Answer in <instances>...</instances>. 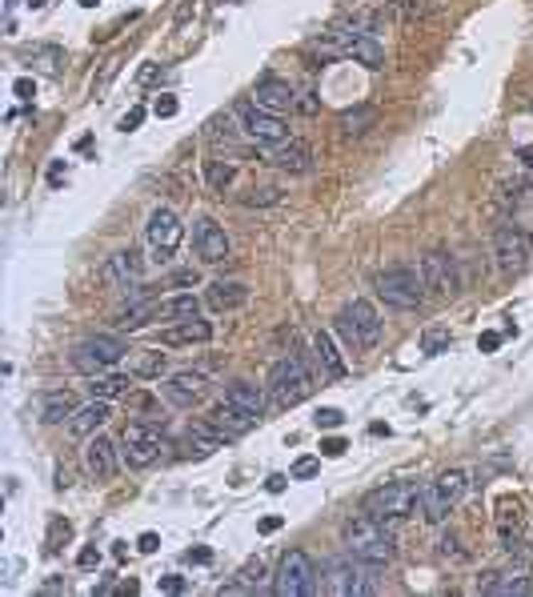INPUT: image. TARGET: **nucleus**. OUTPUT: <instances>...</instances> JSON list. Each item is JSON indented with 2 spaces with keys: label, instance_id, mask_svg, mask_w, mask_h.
I'll return each instance as SVG.
<instances>
[{
  "label": "nucleus",
  "instance_id": "f257e3e1",
  "mask_svg": "<svg viewBox=\"0 0 533 597\" xmlns=\"http://www.w3.org/2000/svg\"><path fill=\"white\" fill-rule=\"evenodd\" d=\"M341 537H345V549L353 553V557H361V561L369 565H389L393 561V553H397V542H393V533L385 529V521L377 517H349L341 525Z\"/></svg>",
  "mask_w": 533,
  "mask_h": 597
},
{
  "label": "nucleus",
  "instance_id": "f03ea898",
  "mask_svg": "<svg viewBox=\"0 0 533 597\" xmlns=\"http://www.w3.org/2000/svg\"><path fill=\"white\" fill-rule=\"evenodd\" d=\"M421 505H425V485H417V481H389V485L365 493L361 513H369L377 521H401V517L421 513Z\"/></svg>",
  "mask_w": 533,
  "mask_h": 597
},
{
  "label": "nucleus",
  "instance_id": "7ed1b4c3",
  "mask_svg": "<svg viewBox=\"0 0 533 597\" xmlns=\"http://www.w3.org/2000/svg\"><path fill=\"white\" fill-rule=\"evenodd\" d=\"M333 329L337 337L345 341V349H377L381 345V333H385V321L377 317V309L369 305V301H349L341 313L333 317Z\"/></svg>",
  "mask_w": 533,
  "mask_h": 597
},
{
  "label": "nucleus",
  "instance_id": "20e7f679",
  "mask_svg": "<svg viewBox=\"0 0 533 597\" xmlns=\"http://www.w3.org/2000/svg\"><path fill=\"white\" fill-rule=\"evenodd\" d=\"M325 577V593L337 597H361V593H377V565L361 561V557H329L321 569Z\"/></svg>",
  "mask_w": 533,
  "mask_h": 597
},
{
  "label": "nucleus",
  "instance_id": "39448f33",
  "mask_svg": "<svg viewBox=\"0 0 533 597\" xmlns=\"http://www.w3.org/2000/svg\"><path fill=\"white\" fill-rule=\"evenodd\" d=\"M313 393V373L305 369L301 357H281L277 365L269 369V397L277 401L281 409H293Z\"/></svg>",
  "mask_w": 533,
  "mask_h": 597
},
{
  "label": "nucleus",
  "instance_id": "423d86ee",
  "mask_svg": "<svg viewBox=\"0 0 533 597\" xmlns=\"http://www.w3.org/2000/svg\"><path fill=\"white\" fill-rule=\"evenodd\" d=\"M377 297L393 309H421L425 301V276L409 265H393L377 276Z\"/></svg>",
  "mask_w": 533,
  "mask_h": 597
},
{
  "label": "nucleus",
  "instance_id": "0eeeda50",
  "mask_svg": "<svg viewBox=\"0 0 533 597\" xmlns=\"http://www.w3.org/2000/svg\"><path fill=\"white\" fill-rule=\"evenodd\" d=\"M233 117H237V124H241V133L249 136V141H257V144L277 149V144L289 141V129H285V121H281L277 112L261 109L257 100H241V104L233 109Z\"/></svg>",
  "mask_w": 533,
  "mask_h": 597
},
{
  "label": "nucleus",
  "instance_id": "6e6552de",
  "mask_svg": "<svg viewBox=\"0 0 533 597\" xmlns=\"http://www.w3.org/2000/svg\"><path fill=\"white\" fill-rule=\"evenodd\" d=\"M129 353V345L121 341V337H112V333H97V337H89V341H80L77 349H72V369L77 373H104V369H112L121 357Z\"/></svg>",
  "mask_w": 533,
  "mask_h": 597
},
{
  "label": "nucleus",
  "instance_id": "1a4fd4ad",
  "mask_svg": "<svg viewBox=\"0 0 533 597\" xmlns=\"http://www.w3.org/2000/svg\"><path fill=\"white\" fill-rule=\"evenodd\" d=\"M465 489H469V477L461 473V469H445L434 485L425 489V505H421L425 521H429V525H441V521L449 517V509L461 505Z\"/></svg>",
  "mask_w": 533,
  "mask_h": 597
},
{
  "label": "nucleus",
  "instance_id": "9d476101",
  "mask_svg": "<svg viewBox=\"0 0 533 597\" xmlns=\"http://www.w3.org/2000/svg\"><path fill=\"white\" fill-rule=\"evenodd\" d=\"M273 593L277 597H309V593H317V569H313L309 553L289 549L285 557H281Z\"/></svg>",
  "mask_w": 533,
  "mask_h": 597
},
{
  "label": "nucleus",
  "instance_id": "9b49d317",
  "mask_svg": "<svg viewBox=\"0 0 533 597\" xmlns=\"http://www.w3.org/2000/svg\"><path fill=\"white\" fill-rule=\"evenodd\" d=\"M121 457L124 465H133V469H149V465L161 457V449H165V441H161V429L156 425H149V421H133L129 429H124L121 437Z\"/></svg>",
  "mask_w": 533,
  "mask_h": 597
},
{
  "label": "nucleus",
  "instance_id": "f8f14e48",
  "mask_svg": "<svg viewBox=\"0 0 533 597\" xmlns=\"http://www.w3.org/2000/svg\"><path fill=\"white\" fill-rule=\"evenodd\" d=\"M329 36L337 41L341 56H353L357 65H365V68H381V65H385V48H381L377 36L365 33L361 24H353V28H333Z\"/></svg>",
  "mask_w": 533,
  "mask_h": 597
},
{
  "label": "nucleus",
  "instance_id": "ddd939ff",
  "mask_svg": "<svg viewBox=\"0 0 533 597\" xmlns=\"http://www.w3.org/2000/svg\"><path fill=\"white\" fill-rule=\"evenodd\" d=\"M145 237L153 244L156 261H168V257L177 253L181 237H185V225H181V217L173 209H153L149 213V225H145Z\"/></svg>",
  "mask_w": 533,
  "mask_h": 597
},
{
  "label": "nucleus",
  "instance_id": "4468645a",
  "mask_svg": "<svg viewBox=\"0 0 533 597\" xmlns=\"http://www.w3.org/2000/svg\"><path fill=\"white\" fill-rule=\"evenodd\" d=\"M421 276H425V289H434L437 297H457L461 293V273H457V261L441 249L421 257Z\"/></svg>",
  "mask_w": 533,
  "mask_h": 597
},
{
  "label": "nucleus",
  "instance_id": "2eb2a0df",
  "mask_svg": "<svg viewBox=\"0 0 533 597\" xmlns=\"http://www.w3.org/2000/svg\"><path fill=\"white\" fill-rule=\"evenodd\" d=\"M193 244H197V257L205 261V265H225L229 253H233L229 232L212 221V217H200L197 221V229H193Z\"/></svg>",
  "mask_w": 533,
  "mask_h": 597
},
{
  "label": "nucleus",
  "instance_id": "dca6fc26",
  "mask_svg": "<svg viewBox=\"0 0 533 597\" xmlns=\"http://www.w3.org/2000/svg\"><path fill=\"white\" fill-rule=\"evenodd\" d=\"M161 393H165L168 405H177V409H193V405H200V401L209 397V381L200 373H173L161 385Z\"/></svg>",
  "mask_w": 533,
  "mask_h": 597
},
{
  "label": "nucleus",
  "instance_id": "f3484780",
  "mask_svg": "<svg viewBox=\"0 0 533 597\" xmlns=\"http://www.w3.org/2000/svg\"><path fill=\"white\" fill-rule=\"evenodd\" d=\"M493 257H497V269H505V273L525 269V261H529V241H525V232L513 229V225L497 229V237H493Z\"/></svg>",
  "mask_w": 533,
  "mask_h": 597
},
{
  "label": "nucleus",
  "instance_id": "a211bd4d",
  "mask_svg": "<svg viewBox=\"0 0 533 597\" xmlns=\"http://www.w3.org/2000/svg\"><path fill=\"white\" fill-rule=\"evenodd\" d=\"M481 593H493V597H525L533 593V581H529V569L525 565H513V569H501V574H485V581H481Z\"/></svg>",
  "mask_w": 533,
  "mask_h": 597
},
{
  "label": "nucleus",
  "instance_id": "6ab92c4d",
  "mask_svg": "<svg viewBox=\"0 0 533 597\" xmlns=\"http://www.w3.org/2000/svg\"><path fill=\"white\" fill-rule=\"evenodd\" d=\"M104 281L112 289H141V253L136 249H121V253L109 257V265H104Z\"/></svg>",
  "mask_w": 533,
  "mask_h": 597
},
{
  "label": "nucleus",
  "instance_id": "aec40b11",
  "mask_svg": "<svg viewBox=\"0 0 533 597\" xmlns=\"http://www.w3.org/2000/svg\"><path fill=\"white\" fill-rule=\"evenodd\" d=\"M209 421L225 433V441H237V437H244V433H253L261 417H253V413L237 409L233 401H225V405H217V409L209 413Z\"/></svg>",
  "mask_w": 533,
  "mask_h": 597
},
{
  "label": "nucleus",
  "instance_id": "412c9836",
  "mask_svg": "<svg viewBox=\"0 0 533 597\" xmlns=\"http://www.w3.org/2000/svg\"><path fill=\"white\" fill-rule=\"evenodd\" d=\"M253 100L261 104V109H269V112H289V109H297V92L285 85V80H277V77H265V80H257V89H253Z\"/></svg>",
  "mask_w": 533,
  "mask_h": 597
},
{
  "label": "nucleus",
  "instance_id": "4be33fe9",
  "mask_svg": "<svg viewBox=\"0 0 533 597\" xmlns=\"http://www.w3.org/2000/svg\"><path fill=\"white\" fill-rule=\"evenodd\" d=\"M269 165H277L281 173H293V177H301V173H309L313 168V149L305 141H285V144H277L273 153H269Z\"/></svg>",
  "mask_w": 533,
  "mask_h": 597
},
{
  "label": "nucleus",
  "instance_id": "5701e85b",
  "mask_svg": "<svg viewBox=\"0 0 533 597\" xmlns=\"http://www.w3.org/2000/svg\"><path fill=\"white\" fill-rule=\"evenodd\" d=\"M85 465H89V473H92V477L109 481V477L117 473V445H112L109 437L92 433L89 445H85Z\"/></svg>",
  "mask_w": 533,
  "mask_h": 597
},
{
  "label": "nucleus",
  "instance_id": "b1692460",
  "mask_svg": "<svg viewBox=\"0 0 533 597\" xmlns=\"http://www.w3.org/2000/svg\"><path fill=\"white\" fill-rule=\"evenodd\" d=\"M156 341L168 345V349H177V345H205V341H212V325L200 321V317H193V321H177V325H168V329H161Z\"/></svg>",
  "mask_w": 533,
  "mask_h": 597
},
{
  "label": "nucleus",
  "instance_id": "393cba45",
  "mask_svg": "<svg viewBox=\"0 0 533 597\" xmlns=\"http://www.w3.org/2000/svg\"><path fill=\"white\" fill-rule=\"evenodd\" d=\"M104 421H109V401L92 397L89 405H80V409L68 417V437H92V433H100Z\"/></svg>",
  "mask_w": 533,
  "mask_h": 597
},
{
  "label": "nucleus",
  "instance_id": "a878e982",
  "mask_svg": "<svg viewBox=\"0 0 533 597\" xmlns=\"http://www.w3.org/2000/svg\"><path fill=\"white\" fill-rule=\"evenodd\" d=\"M205 301H209V309H217V313H233L249 301V285H244V281H212Z\"/></svg>",
  "mask_w": 533,
  "mask_h": 597
},
{
  "label": "nucleus",
  "instance_id": "bb28decb",
  "mask_svg": "<svg viewBox=\"0 0 533 597\" xmlns=\"http://www.w3.org/2000/svg\"><path fill=\"white\" fill-rule=\"evenodd\" d=\"M313 353H317V361H321V369H325V377L329 381H341L349 369H345V361H341V353H337V345H333V333L329 329H321L317 337H313Z\"/></svg>",
  "mask_w": 533,
  "mask_h": 597
},
{
  "label": "nucleus",
  "instance_id": "cd10ccee",
  "mask_svg": "<svg viewBox=\"0 0 533 597\" xmlns=\"http://www.w3.org/2000/svg\"><path fill=\"white\" fill-rule=\"evenodd\" d=\"M193 317H200V301L193 297V293H177V297L168 301H156V321H193Z\"/></svg>",
  "mask_w": 533,
  "mask_h": 597
},
{
  "label": "nucleus",
  "instance_id": "c85d7f7f",
  "mask_svg": "<svg viewBox=\"0 0 533 597\" xmlns=\"http://www.w3.org/2000/svg\"><path fill=\"white\" fill-rule=\"evenodd\" d=\"M225 401H233L237 409L253 413V417H261V413H265V393H261L253 381H233V385L225 389Z\"/></svg>",
  "mask_w": 533,
  "mask_h": 597
},
{
  "label": "nucleus",
  "instance_id": "c756f323",
  "mask_svg": "<svg viewBox=\"0 0 533 597\" xmlns=\"http://www.w3.org/2000/svg\"><path fill=\"white\" fill-rule=\"evenodd\" d=\"M72 413H77V401H72L68 389L45 393V401H41V421H45V425H60V421L72 417Z\"/></svg>",
  "mask_w": 533,
  "mask_h": 597
},
{
  "label": "nucleus",
  "instance_id": "7c9ffc66",
  "mask_svg": "<svg viewBox=\"0 0 533 597\" xmlns=\"http://www.w3.org/2000/svg\"><path fill=\"white\" fill-rule=\"evenodd\" d=\"M153 317H156V301H141V297H136L129 309L117 313V321H112V325H117L121 333H136V329H145Z\"/></svg>",
  "mask_w": 533,
  "mask_h": 597
},
{
  "label": "nucleus",
  "instance_id": "2f4dec72",
  "mask_svg": "<svg viewBox=\"0 0 533 597\" xmlns=\"http://www.w3.org/2000/svg\"><path fill=\"white\" fill-rule=\"evenodd\" d=\"M337 124H341L345 136H365L373 124H377V109L373 104H357V109H345L341 117H337Z\"/></svg>",
  "mask_w": 533,
  "mask_h": 597
},
{
  "label": "nucleus",
  "instance_id": "473e14b6",
  "mask_svg": "<svg viewBox=\"0 0 533 597\" xmlns=\"http://www.w3.org/2000/svg\"><path fill=\"white\" fill-rule=\"evenodd\" d=\"M89 397H100V401L129 397V377H124V373H97V377H89Z\"/></svg>",
  "mask_w": 533,
  "mask_h": 597
},
{
  "label": "nucleus",
  "instance_id": "72a5a7b5",
  "mask_svg": "<svg viewBox=\"0 0 533 597\" xmlns=\"http://www.w3.org/2000/svg\"><path fill=\"white\" fill-rule=\"evenodd\" d=\"M233 181H237V161H225V156L205 161V185H209V193H229Z\"/></svg>",
  "mask_w": 533,
  "mask_h": 597
},
{
  "label": "nucleus",
  "instance_id": "f704fd0d",
  "mask_svg": "<svg viewBox=\"0 0 533 597\" xmlns=\"http://www.w3.org/2000/svg\"><path fill=\"white\" fill-rule=\"evenodd\" d=\"M497 525H501V542H505V549H513V542H517V529H522V509L505 501V505H501Z\"/></svg>",
  "mask_w": 533,
  "mask_h": 597
},
{
  "label": "nucleus",
  "instance_id": "c9c22d12",
  "mask_svg": "<svg viewBox=\"0 0 533 597\" xmlns=\"http://www.w3.org/2000/svg\"><path fill=\"white\" fill-rule=\"evenodd\" d=\"M449 345H453V333L445 329V325H434V329H425V333H421V353H429V357L445 353Z\"/></svg>",
  "mask_w": 533,
  "mask_h": 597
},
{
  "label": "nucleus",
  "instance_id": "e433bc0d",
  "mask_svg": "<svg viewBox=\"0 0 533 597\" xmlns=\"http://www.w3.org/2000/svg\"><path fill=\"white\" fill-rule=\"evenodd\" d=\"M281 200V188L277 185H261V188H249L241 197V205H249V209H265V205H277Z\"/></svg>",
  "mask_w": 533,
  "mask_h": 597
},
{
  "label": "nucleus",
  "instance_id": "4c0bfd02",
  "mask_svg": "<svg viewBox=\"0 0 533 597\" xmlns=\"http://www.w3.org/2000/svg\"><path fill=\"white\" fill-rule=\"evenodd\" d=\"M133 373L136 377H161L165 373V353H141L133 361Z\"/></svg>",
  "mask_w": 533,
  "mask_h": 597
},
{
  "label": "nucleus",
  "instance_id": "58836bf2",
  "mask_svg": "<svg viewBox=\"0 0 533 597\" xmlns=\"http://www.w3.org/2000/svg\"><path fill=\"white\" fill-rule=\"evenodd\" d=\"M237 581H241V586H261V581H265V561H261V557H257V561H244L241 569H237Z\"/></svg>",
  "mask_w": 533,
  "mask_h": 597
},
{
  "label": "nucleus",
  "instance_id": "ea45409f",
  "mask_svg": "<svg viewBox=\"0 0 533 597\" xmlns=\"http://www.w3.org/2000/svg\"><path fill=\"white\" fill-rule=\"evenodd\" d=\"M68 537H72V525L56 517L53 525H48V545H45V549H48V553H56V549H60V542H68Z\"/></svg>",
  "mask_w": 533,
  "mask_h": 597
},
{
  "label": "nucleus",
  "instance_id": "a19ab883",
  "mask_svg": "<svg viewBox=\"0 0 533 597\" xmlns=\"http://www.w3.org/2000/svg\"><path fill=\"white\" fill-rule=\"evenodd\" d=\"M153 112L161 117V121H168V117H177L181 112V100L173 97V92H161V97L153 100Z\"/></svg>",
  "mask_w": 533,
  "mask_h": 597
},
{
  "label": "nucleus",
  "instance_id": "79ce46f5",
  "mask_svg": "<svg viewBox=\"0 0 533 597\" xmlns=\"http://www.w3.org/2000/svg\"><path fill=\"white\" fill-rule=\"evenodd\" d=\"M317 469H321V457H301V461H293L289 477L293 481H305V477H317Z\"/></svg>",
  "mask_w": 533,
  "mask_h": 597
},
{
  "label": "nucleus",
  "instance_id": "37998d69",
  "mask_svg": "<svg viewBox=\"0 0 533 597\" xmlns=\"http://www.w3.org/2000/svg\"><path fill=\"white\" fill-rule=\"evenodd\" d=\"M313 425H317V429H341L345 413L341 409H317V413H313Z\"/></svg>",
  "mask_w": 533,
  "mask_h": 597
},
{
  "label": "nucleus",
  "instance_id": "c03bdc74",
  "mask_svg": "<svg viewBox=\"0 0 533 597\" xmlns=\"http://www.w3.org/2000/svg\"><path fill=\"white\" fill-rule=\"evenodd\" d=\"M141 124H145V109H141V104H133V109L121 117V133H136Z\"/></svg>",
  "mask_w": 533,
  "mask_h": 597
},
{
  "label": "nucleus",
  "instance_id": "a18cd8bd",
  "mask_svg": "<svg viewBox=\"0 0 533 597\" xmlns=\"http://www.w3.org/2000/svg\"><path fill=\"white\" fill-rule=\"evenodd\" d=\"M441 557L465 561V549H461V542H457V533H445V537H441Z\"/></svg>",
  "mask_w": 533,
  "mask_h": 597
},
{
  "label": "nucleus",
  "instance_id": "49530a36",
  "mask_svg": "<svg viewBox=\"0 0 533 597\" xmlns=\"http://www.w3.org/2000/svg\"><path fill=\"white\" fill-rule=\"evenodd\" d=\"M156 589H161V593H185V577H181V574H165L161 581H156Z\"/></svg>",
  "mask_w": 533,
  "mask_h": 597
},
{
  "label": "nucleus",
  "instance_id": "de8ad7c7",
  "mask_svg": "<svg viewBox=\"0 0 533 597\" xmlns=\"http://www.w3.org/2000/svg\"><path fill=\"white\" fill-rule=\"evenodd\" d=\"M349 445H345V437H325L321 441V457H341Z\"/></svg>",
  "mask_w": 533,
  "mask_h": 597
},
{
  "label": "nucleus",
  "instance_id": "09e8293b",
  "mask_svg": "<svg viewBox=\"0 0 533 597\" xmlns=\"http://www.w3.org/2000/svg\"><path fill=\"white\" fill-rule=\"evenodd\" d=\"M77 565H80V569H92V565H100V549H97V545H85V549L77 553Z\"/></svg>",
  "mask_w": 533,
  "mask_h": 597
},
{
  "label": "nucleus",
  "instance_id": "8fccbe9b",
  "mask_svg": "<svg viewBox=\"0 0 533 597\" xmlns=\"http://www.w3.org/2000/svg\"><path fill=\"white\" fill-rule=\"evenodd\" d=\"M185 561H189V565H212V549H209V545H197V549L185 553Z\"/></svg>",
  "mask_w": 533,
  "mask_h": 597
},
{
  "label": "nucleus",
  "instance_id": "3c124183",
  "mask_svg": "<svg viewBox=\"0 0 533 597\" xmlns=\"http://www.w3.org/2000/svg\"><path fill=\"white\" fill-rule=\"evenodd\" d=\"M297 109L305 112V117H317V112H321V100L313 97V92H301V97H297Z\"/></svg>",
  "mask_w": 533,
  "mask_h": 597
},
{
  "label": "nucleus",
  "instance_id": "603ef678",
  "mask_svg": "<svg viewBox=\"0 0 533 597\" xmlns=\"http://www.w3.org/2000/svg\"><path fill=\"white\" fill-rule=\"evenodd\" d=\"M478 349H481V353H497V349H501V333H481Z\"/></svg>",
  "mask_w": 533,
  "mask_h": 597
},
{
  "label": "nucleus",
  "instance_id": "864d4df0",
  "mask_svg": "<svg viewBox=\"0 0 533 597\" xmlns=\"http://www.w3.org/2000/svg\"><path fill=\"white\" fill-rule=\"evenodd\" d=\"M12 92H16V97H21V100H33V97H36V80L21 77V80H16V85H12Z\"/></svg>",
  "mask_w": 533,
  "mask_h": 597
},
{
  "label": "nucleus",
  "instance_id": "5fc2aeb1",
  "mask_svg": "<svg viewBox=\"0 0 533 597\" xmlns=\"http://www.w3.org/2000/svg\"><path fill=\"white\" fill-rule=\"evenodd\" d=\"M281 525H285V517H277V513H269V517L257 521V533H277Z\"/></svg>",
  "mask_w": 533,
  "mask_h": 597
},
{
  "label": "nucleus",
  "instance_id": "6e6d98bb",
  "mask_svg": "<svg viewBox=\"0 0 533 597\" xmlns=\"http://www.w3.org/2000/svg\"><path fill=\"white\" fill-rule=\"evenodd\" d=\"M156 545H161L156 533H141V537H136V549H141V553H156Z\"/></svg>",
  "mask_w": 533,
  "mask_h": 597
},
{
  "label": "nucleus",
  "instance_id": "4d7b16f0",
  "mask_svg": "<svg viewBox=\"0 0 533 597\" xmlns=\"http://www.w3.org/2000/svg\"><path fill=\"white\" fill-rule=\"evenodd\" d=\"M289 481H293V477H285V473H273V477H269V481H265V489H269V493H285V485H289Z\"/></svg>",
  "mask_w": 533,
  "mask_h": 597
},
{
  "label": "nucleus",
  "instance_id": "13d9d810",
  "mask_svg": "<svg viewBox=\"0 0 533 597\" xmlns=\"http://www.w3.org/2000/svg\"><path fill=\"white\" fill-rule=\"evenodd\" d=\"M124 401H129L133 409H141V413H149V409H153V397H149V393H133V397H124Z\"/></svg>",
  "mask_w": 533,
  "mask_h": 597
},
{
  "label": "nucleus",
  "instance_id": "bf43d9fd",
  "mask_svg": "<svg viewBox=\"0 0 533 597\" xmlns=\"http://www.w3.org/2000/svg\"><path fill=\"white\" fill-rule=\"evenodd\" d=\"M65 161H53V168H48V185H60V181H65Z\"/></svg>",
  "mask_w": 533,
  "mask_h": 597
},
{
  "label": "nucleus",
  "instance_id": "052dcab7",
  "mask_svg": "<svg viewBox=\"0 0 533 597\" xmlns=\"http://www.w3.org/2000/svg\"><path fill=\"white\" fill-rule=\"evenodd\" d=\"M156 77H161V68H156V65H145L141 72H136V80H141V85H153Z\"/></svg>",
  "mask_w": 533,
  "mask_h": 597
},
{
  "label": "nucleus",
  "instance_id": "680f3d73",
  "mask_svg": "<svg viewBox=\"0 0 533 597\" xmlns=\"http://www.w3.org/2000/svg\"><path fill=\"white\" fill-rule=\"evenodd\" d=\"M173 281H177V285H197V269H181Z\"/></svg>",
  "mask_w": 533,
  "mask_h": 597
},
{
  "label": "nucleus",
  "instance_id": "e2e57ef3",
  "mask_svg": "<svg viewBox=\"0 0 533 597\" xmlns=\"http://www.w3.org/2000/svg\"><path fill=\"white\" fill-rule=\"evenodd\" d=\"M517 161H522V165H525V168H529V173H533V144H525L522 153H517Z\"/></svg>",
  "mask_w": 533,
  "mask_h": 597
},
{
  "label": "nucleus",
  "instance_id": "0e129e2a",
  "mask_svg": "<svg viewBox=\"0 0 533 597\" xmlns=\"http://www.w3.org/2000/svg\"><path fill=\"white\" fill-rule=\"evenodd\" d=\"M48 0H28V9H45Z\"/></svg>",
  "mask_w": 533,
  "mask_h": 597
},
{
  "label": "nucleus",
  "instance_id": "69168bd1",
  "mask_svg": "<svg viewBox=\"0 0 533 597\" xmlns=\"http://www.w3.org/2000/svg\"><path fill=\"white\" fill-rule=\"evenodd\" d=\"M100 0H80V9H97Z\"/></svg>",
  "mask_w": 533,
  "mask_h": 597
},
{
  "label": "nucleus",
  "instance_id": "338daca9",
  "mask_svg": "<svg viewBox=\"0 0 533 597\" xmlns=\"http://www.w3.org/2000/svg\"><path fill=\"white\" fill-rule=\"evenodd\" d=\"M529 109H533V104H529Z\"/></svg>",
  "mask_w": 533,
  "mask_h": 597
}]
</instances>
